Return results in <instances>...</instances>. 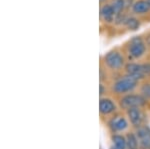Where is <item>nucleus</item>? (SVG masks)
Instances as JSON below:
<instances>
[{
    "label": "nucleus",
    "mask_w": 150,
    "mask_h": 149,
    "mask_svg": "<svg viewBox=\"0 0 150 149\" xmlns=\"http://www.w3.org/2000/svg\"><path fill=\"white\" fill-rule=\"evenodd\" d=\"M137 79L133 78L132 76L128 75L124 78H121L114 84V91L117 93H125L131 91L136 86Z\"/></svg>",
    "instance_id": "1"
},
{
    "label": "nucleus",
    "mask_w": 150,
    "mask_h": 149,
    "mask_svg": "<svg viewBox=\"0 0 150 149\" xmlns=\"http://www.w3.org/2000/svg\"><path fill=\"white\" fill-rule=\"evenodd\" d=\"M144 98L139 95H127L121 99V106L126 109L138 108L144 104Z\"/></svg>",
    "instance_id": "2"
},
{
    "label": "nucleus",
    "mask_w": 150,
    "mask_h": 149,
    "mask_svg": "<svg viewBox=\"0 0 150 149\" xmlns=\"http://www.w3.org/2000/svg\"><path fill=\"white\" fill-rule=\"evenodd\" d=\"M126 71L128 73V75L132 76L135 79H141L143 78L145 75H147L146 68H145V64L144 65H138V64H128L126 66Z\"/></svg>",
    "instance_id": "3"
},
{
    "label": "nucleus",
    "mask_w": 150,
    "mask_h": 149,
    "mask_svg": "<svg viewBox=\"0 0 150 149\" xmlns=\"http://www.w3.org/2000/svg\"><path fill=\"white\" fill-rule=\"evenodd\" d=\"M105 62L110 68L118 69L123 65V57L118 52L111 51L105 56Z\"/></svg>",
    "instance_id": "4"
},
{
    "label": "nucleus",
    "mask_w": 150,
    "mask_h": 149,
    "mask_svg": "<svg viewBox=\"0 0 150 149\" xmlns=\"http://www.w3.org/2000/svg\"><path fill=\"white\" fill-rule=\"evenodd\" d=\"M129 51L131 56L134 57V58H138V57L142 56L145 52V45L143 41L138 37L134 38L131 41V44H130Z\"/></svg>",
    "instance_id": "5"
},
{
    "label": "nucleus",
    "mask_w": 150,
    "mask_h": 149,
    "mask_svg": "<svg viewBox=\"0 0 150 149\" xmlns=\"http://www.w3.org/2000/svg\"><path fill=\"white\" fill-rule=\"evenodd\" d=\"M137 141L143 148H150V129L141 127L136 132Z\"/></svg>",
    "instance_id": "6"
},
{
    "label": "nucleus",
    "mask_w": 150,
    "mask_h": 149,
    "mask_svg": "<svg viewBox=\"0 0 150 149\" xmlns=\"http://www.w3.org/2000/svg\"><path fill=\"white\" fill-rule=\"evenodd\" d=\"M100 13H101V17L103 18V20L108 23L112 22L113 19H114V15L116 14L112 5H109V4L104 5L102 8H101Z\"/></svg>",
    "instance_id": "7"
},
{
    "label": "nucleus",
    "mask_w": 150,
    "mask_h": 149,
    "mask_svg": "<svg viewBox=\"0 0 150 149\" xmlns=\"http://www.w3.org/2000/svg\"><path fill=\"white\" fill-rule=\"evenodd\" d=\"M128 116H129L130 121H131L132 124H134V125H139L142 122V119H143V115H142L141 111H140L138 108L128 109Z\"/></svg>",
    "instance_id": "8"
},
{
    "label": "nucleus",
    "mask_w": 150,
    "mask_h": 149,
    "mask_svg": "<svg viewBox=\"0 0 150 149\" xmlns=\"http://www.w3.org/2000/svg\"><path fill=\"white\" fill-rule=\"evenodd\" d=\"M99 108H100V112L103 114H109L111 112L114 111L115 109V105L114 103L111 101L110 99H101L99 102Z\"/></svg>",
    "instance_id": "9"
},
{
    "label": "nucleus",
    "mask_w": 150,
    "mask_h": 149,
    "mask_svg": "<svg viewBox=\"0 0 150 149\" xmlns=\"http://www.w3.org/2000/svg\"><path fill=\"white\" fill-rule=\"evenodd\" d=\"M132 9L135 13L137 14H143L146 13L147 11L150 9L148 1H145V0H139V1L135 2L132 6Z\"/></svg>",
    "instance_id": "10"
},
{
    "label": "nucleus",
    "mask_w": 150,
    "mask_h": 149,
    "mask_svg": "<svg viewBox=\"0 0 150 149\" xmlns=\"http://www.w3.org/2000/svg\"><path fill=\"white\" fill-rule=\"evenodd\" d=\"M112 127L117 131H123L127 128V121L123 117H117L112 121Z\"/></svg>",
    "instance_id": "11"
},
{
    "label": "nucleus",
    "mask_w": 150,
    "mask_h": 149,
    "mask_svg": "<svg viewBox=\"0 0 150 149\" xmlns=\"http://www.w3.org/2000/svg\"><path fill=\"white\" fill-rule=\"evenodd\" d=\"M125 25H126V27L128 28L129 30H137L139 28L140 26V23H139V20L134 17H130V18H127L125 19Z\"/></svg>",
    "instance_id": "12"
},
{
    "label": "nucleus",
    "mask_w": 150,
    "mask_h": 149,
    "mask_svg": "<svg viewBox=\"0 0 150 149\" xmlns=\"http://www.w3.org/2000/svg\"><path fill=\"white\" fill-rule=\"evenodd\" d=\"M113 143L115 149H125L127 145V141L125 140V138L120 135H115L113 137Z\"/></svg>",
    "instance_id": "13"
},
{
    "label": "nucleus",
    "mask_w": 150,
    "mask_h": 149,
    "mask_svg": "<svg viewBox=\"0 0 150 149\" xmlns=\"http://www.w3.org/2000/svg\"><path fill=\"white\" fill-rule=\"evenodd\" d=\"M111 5H112L113 9H114L115 13L119 14L123 10V8H124V6L126 4H125V0H113Z\"/></svg>",
    "instance_id": "14"
},
{
    "label": "nucleus",
    "mask_w": 150,
    "mask_h": 149,
    "mask_svg": "<svg viewBox=\"0 0 150 149\" xmlns=\"http://www.w3.org/2000/svg\"><path fill=\"white\" fill-rule=\"evenodd\" d=\"M137 144H138V141H137V138L134 135L130 134V135L127 136V145L130 149H136Z\"/></svg>",
    "instance_id": "15"
},
{
    "label": "nucleus",
    "mask_w": 150,
    "mask_h": 149,
    "mask_svg": "<svg viewBox=\"0 0 150 149\" xmlns=\"http://www.w3.org/2000/svg\"><path fill=\"white\" fill-rule=\"evenodd\" d=\"M142 93H143L144 95L148 96V97H150V85H144L143 87H142Z\"/></svg>",
    "instance_id": "16"
},
{
    "label": "nucleus",
    "mask_w": 150,
    "mask_h": 149,
    "mask_svg": "<svg viewBox=\"0 0 150 149\" xmlns=\"http://www.w3.org/2000/svg\"><path fill=\"white\" fill-rule=\"evenodd\" d=\"M102 92H103V87L100 86V94H102Z\"/></svg>",
    "instance_id": "17"
},
{
    "label": "nucleus",
    "mask_w": 150,
    "mask_h": 149,
    "mask_svg": "<svg viewBox=\"0 0 150 149\" xmlns=\"http://www.w3.org/2000/svg\"><path fill=\"white\" fill-rule=\"evenodd\" d=\"M147 1H148V3H149V6H150V0H147Z\"/></svg>",
    "instance_id": "18"
},
{
    "label": "nucleus",
    "mask_w": 150,
    "mask_h": 149,
    "mask_svg": "<svg viewBox=\"0 0 150 149\" xmlns=\"http://www.w3.org/2000/svg\"><path fill=\"white\" fill-rule=\"evenodd\" d=\"M100 1H101V2H102V1H103V0H100Z\"/></svg>",
    "instance_id": "19"
}]
</instances>
